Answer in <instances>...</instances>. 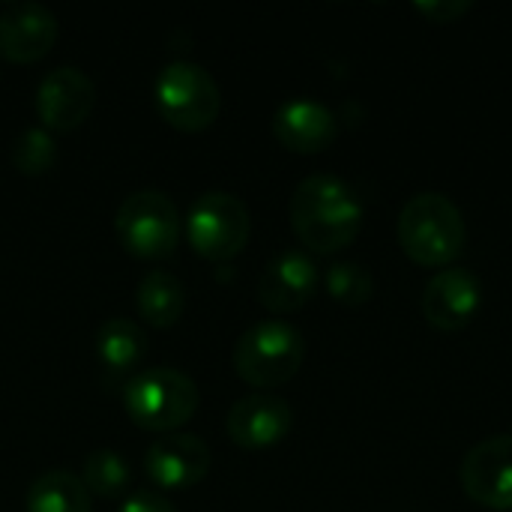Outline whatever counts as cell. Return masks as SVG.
Here are the masks:
<instances>
[{"label":"cell","instance_id":"cell-22","mask_svg":"<svg viewBox=\"0 0 512 512\" xmlns=\"http://www.w3.org/2000/svg\"><path fill=\"white\" fill-rule=\"evenodd\" d=\"M420 15H426L432 24H453L465 12H471V3L465 0H429V3H414Z\"/></svg>","mask_w":512,"mask_h":512},{"label":"cell","instance_id":"cell-18","mask_svg":"<svg viewBox=\"0 0 512 512\" xmlns=\"http://www.w3.org/2000/svg\"><path fill=\"white\" fill-rule=\"evenodd\" d=\"M93 348H96V357L105 369L126 372V369L138 366V360L147 354V336L135 321L111 318L96 330Z\"/></svg>","mask_w":512,"mask_h":512},{"label":"cell","instance_id":"cell-10","mask_svg":"<svg viewBox=\"0 0 512 512\" xmlns=\"http://www.w3.org/2000/svg\"><path fill=\"white\" fill-rule=\"evenodd\" d=\"M483 309V282L468 267H444L423 291V315L441 333L465 330Z\"/></svg>","mask_w":512,"mask_h":512},{"label":"cell","instance_id":"cell-14","mask_svg":"<svg viewBox=\"0 0 512 512\" xmlns=\"http://www.w3.org/2000/svg\"><path fill=\"white\" fill-rule=\"evenodd\" d=\"M318 282L321 273L306 252H282L264 267L258 279V300L264 309L288 315L303 309L315 297Z\"/></svg>","mask_w":512,"mask_h":512},{"label":"cell","instance_id":"cell-6","mask_svg":"<svg viewBox=\"0 0 512 512\" xmlns=\"http://www.w3.org/2000/svg\"><path fill=\"white\" fill-rule=\"evenodd\" d=\"M249 231L252 219L246 204L222 189L201 192L186 216V237L192 249L210 264H225L237 258L246 249Z\"/></svg>","mask_w":512,"mask_h":512},{"label":"cell","instance_id":"cell-15","mask_svg":"<svg viewBox=\"0 0 512 512\" xmlns=\"http://www.w3.org/2000/svg\"><path fill=\"white\" fill-rule=\"evenodd\" d=\"M273 135L285 150L312 156L324 153L336 141L339 120L315 99H288L273 114Z\"/></svg>","mask_w":512,"mask_h":512},{"label":"cell","instance_id":"cell-3","mask_svg":"<svg viewBox=\"0 0 512 512\" xmlns=\"http://www.w3.org/2000/svg\"><path fill=\"white\" fill-rule=\"evenodd\" d=\"M201 405L198 384L177 369H147L123 387V408L129 420L156 435L183 429Z\"/></svg>","mask_w":512,"mask_h":512},{"label":"cell","instance_id":"cell-13","mask_svg":"<svg viewBox=\"0 0 512 512\" xmlns=\"http://www.w3.org/2000/svg\"><path fill=\"white\" fill-rule=\"evenodd\" d=\"M57 42V15L42 3H9L0 12V54L12 63H36Z\"/></svg>","mask_w":512,"mask_h":512},{"label":"cell","instance_id":"cell-17","mask_svg":"<svg viewBox=\"0 0 512 512\" xmlns=\"http://www.w3.org/2000/svg\"><path fill=\"white\" fill-rule=\"evenodd\" d=\"M93 495L84 489L81 477L69 471H48L36 477L27 489V512H93Z\"/></svg>","mask_w":512,"mask_h":512},{"label":"cell","instance_id":"cell-16","mask_svg":"<svg viewBox=\"0 0 512 512\" xmlns=\"http://www.w3.org/2000/svg\"><path fill=\"white\" fill-rule=\"evenodd\" d=\"M135 306H138V315L150 327H156V330L174 327L186 309V288L171 270L156 267L138 282Z\"/></svg>","mask_w":512,"mask_h":512},{"label":"cell","instance_id":"cell-9","mask_svg":"<svg viewBox=\"0 0 512 512\" xmlns=\"http://www.w3.org/2000/svg\"><path fill=\"white\" fill-rule=\"evenodd\" d=\"M96 108V84L75 66H60L39 81L36 114L48 132L78 129Z\"/></svg>","mask_w":512,"mask_h":512},{"label":"cell","instance_id":"cell-5","mask_svg":"<svg viewBox=\"0 0 512 512\" xmlns=\"http://www.w3.org/2000/svg\"><path fill=\"white\" fill-rule=\"evenodd\" d=\"M114 231L123 249L144 261H162L177 249L180 213L159 189H138L117 207Z\"/></svg>","mask_w":512,"mask_h":512},{"label":"cell","instance_id":"cell-19","mask_svg":"<svg viewBox=\"0 0 512 512\" xmlns=\"http://www.w3.org/2000/svg\"><path fill=\"white\" fill-rule=\"evenodd\" d=\"M81 483L90 495L114 501L129 489V465L114 450H93L81 465Z\"/></svg>","mask_w":512,"mask_h":512},{"label":"cell","instance_id":"cell-1","mask_svg":"<svg viewBox=\"0 0 512 512\" xmlns=\"http://www.w3.org/2000/svg\"><path fill=\"white\" fill-rule=\"evenodd\" d=\"M291 228L318 255L351 246L363 228V201L336 174H309L291 195Z\"/></svg>","mask_w":512,"mask_h":512},{"label":"cell","instance_id":"cell-2","mask_svg":"<svg viewBox=\"0 0 512 512\" xmlns=\"http://www.w3.org/2000/svg\"><path fill=\"white\" fill-rule=\"evenodd\" d=\"M405 255L420 267H447L465 252L468 225L462 210L441 192L408 198L396 225Z\"/></svg>","mask_w":512,"mask_h":512},{"label":"cell","instance_id":"cell-7","mask_svg":"<svg viewBox=\"0 0 512 512\" xmlns=\"http://www.w3.org/2000/svg\"><path fill=\"white\" fill-rule=\"evenodd\" d=\"M219 105V84L198 63L174 60L156 78V108L180 132H201L213 126Z\"/></svg>","mask_w":512,"mask_h":512},{"label":"cell","instance_id":"cell-4","mask_svg":"<svg viewBox=\"0 0 512 512\" xmlns=\"http://www.w3.org/2000/svg\"><path fill=\"white\" fill-rule=\"evenodd\" d=\"M306 357L303 333L288 321H261L234 345V372L258 390L288 384Z\"/></svg>","mask_w":512,"mask_h":512},{"label":"cell","instance_id":"cell-20","mask_svg":"<svg viewBox=\"0 0 512 512\" xmlns=\"http://www.w3.org/2000/svg\"><path fill=\"white\" fill-rule=\"evenodd\" d=\"M324 288H327V294L336 300V303H342V306H363V303H369L372 300V294H375V279H372V273L363 267V264H357V261H336V264H330L327 267V273H324Z\"/></svg>","mask_w":512,"mask_h":512},{"label":"cell","instance_id":"cell-23","mask_svg":"<svg viewBox=\"0 0 512 512\" xmlns=\"http://www.w3.org/2000/svg\"><path fill=\"white\" fill-rule=\"evenodd\" d=\"M117 512H177V507H174L168 498H162V495H153V492H138V495L126 498V501L120 504V510Z\"/></svg>","mask_w":512,"mask_h":512},{"label":"cell","instance_id":"cell-11","mask_svg":"<svg viewBox=\"0 0 512 512\" xmlns=\"http://www.w3.org/2000/svg\"><path fill=\"white\" fill-rule=\"evenodd\" d=\"M210 447L186 432L159 435L144 453V474L153 486L177 492L198 486L210 471Z\"/></svg>","mask_w":512,"mask_h":512},{"label":"cell","instance_id":"cell-8","mask_svg":"<svg viewBox=\"0 0 512 512\" xmlns=\"http://www.w3.org/2000/svg\"><path fill=\"white\" fill-rule=\"evenodd\" d=\"M459 480L474 504L512 512V435H492L471 447L462 459Z\"/></svg>","mask_w":512,"mask_h":512},{"label":"cell","instance_id":"cell-21","mask_svg":"<svg viewBox=\"0 0 512 512\" xmlns=\"http://www.w3.org/2000/svg\"><path fill=\"white\" fill-rule=\"evenodd\" d=\"M57 159V144L48 129H24L12 141V165L24 177H39L54 168Z\"/></svg>","mask_w":512,"mask_h":512},{"label":"cell","instance_id":"cell-12","mask_svg":"<svg viewBox=\"0 0 512 512\" xmlns=\"http://www.w3.org/2000/svg\"><path fill=\"white\" fill-rule=\"evenodd\" d=\"M294 426L291 405L273 393H252L231 405L225 417L228 438L243 450H267L288 438Z\"/></svg>","mask_w":512,"mask_h":512}]
</instances>
